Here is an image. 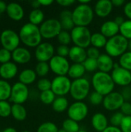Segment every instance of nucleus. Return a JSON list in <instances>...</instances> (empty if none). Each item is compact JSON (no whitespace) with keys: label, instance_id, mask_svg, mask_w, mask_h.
<instances>
[{"label":"nucleus","instance_id":"obj_1","mask_svg":"<svg viewBox=\"0 0 131 132\" xmlns=\"http://www.w3.org/2000/svg\"><path fill=\"white\" fill-rule=\"evenodd\" d=\"M20 40L29 47H37L42 43V35L39 27L30 22L22 26L19 31Z\"/></svg>","mask_w":131,"mask_h":132},{"label":"nucleus","instance_id":"obj_2","mask_svg":"<svg viewBox=\"0 0 131 132\" xmlns=\"http://www.w3.org/2000/svg\"><path fill=\"white\" fill-rule=\"evenodd\" d=\"M92 86L94 91L105 97L113 92L115 84L110 73L98 71L92 77Z\"/></svg>","mask_w":131,"mask_h":132},{"label":"nucleus","instance_id":"obj_3","mask_svg":"<svg viewBox=\"0 0 131 132\" xmlns=\"http://www.w3.org/2000/svg\"><path fill=\"white\" fill-rule=\"evenodd\" d=\"M75 26L87 27L93 20L94 10L90 5L79 4L72 12Z\"/></svg>","mask_w":131,"mask_h":132},{"label":"nucleus","instance_id":"obj_4","mask_svg":"<svg viewBox=\"0 0 131 132\" xmlns=\"http://www.w3.org/2000/svg\"><path fill=\"white\" fill-rule=\"evenodd\" d=\"M129 40L120 34L108 39L105 46L106 53L112 58L120 57L128 50Z\"/></svg>","mask_w":131,"mask_h":132},{"label":"nucleus","instance_id":"obj_5","mask_svg":"<svg viewBox=\"0 0 131 132\" xmlns=\"http://www.w3.org/2000/svg\"><path fill=\"white\" fill-rule=\"evenodd\" d=\"M90 90V81L87 79L83 77L72 81L69 94L71 97L75 100V101H83L89 96Z\"/></svg>","mask_w":131,"mask_h":132},{"label":"nucleus","instance_id":"obj_6","mask_svg":"<svg viewBox=\"0 0 131 132\" xmlns=\"http://www.w3.org/2000/svg\"><path fill=\"white\" fill-rule=\"evenodd\" d=\"M72 42L74 46H77L84 49L90 47L92 34L90 30L85 26H75L70 31Z\"/></svg>","mask_w":131,"mask_h":132},{"label":"nucleus","instance_id":"obj_7","mask_svg":"<svg viewBox=\"0 0 131 132\" xmlns=\"http://www.w3.org/2000/svg\"><path fill=\"white\" fill-rule=\"evenodd\" d=\"M39 30L42 38L50 39L57 37L63 30V28L59 20L53 18L45 20L40 25Z\"/></svg>","mask_w":131,"mask_h":132},{"label":"nucleus","instance_id":"obj_8","mask_svg":"<svg viewBox=\"0 0 131 132\" xmlns=\"http://www.w3.org/2000/svg\"><path fill=\"white\" fill-rule=\"evenodd\" d=\"M72 81L68 76H56L52 80L51 90L57 97H65L70 92Z\"/></svg>","mask_w":131,"mask_h":132},{"label":"nucleus","instance_id":"obj_9","mask_svg":"<svg viewBox=\"0 0 131 132\" xmlns=\"http://www.w3.org/2000/svg\"><path fill=\"white\" fill-rule=\"evenodd\" d=\"M89 108L83 101H75L71 104L67 110L69 118L76 122L83 121L88 115Z\"/></svg>","mask_w":131,"mask_h":132},{"label":"nucleus","instance_id":"obj_10","mask_svg":"<svg viewBox=\"0 0 131 132\" xmlns=\"http://www.w3.org/2000/svg\"><path fill=\"white\" fill-rule=\"evenodd\" d=\"M50 70L56 76H67L70 64L67 58L55 55L49 62Z\"/></svg>","mask_w":131,"mask_h":132},{"label":"nucleus","instance_id":"obj_11","mask_svg":"<svg viewBox=\"0 0 131 132\" xmlns=\"http://www.w3.org/2000/svg\"><path fill=\"white\" fill-rule=\"evenodd\" d=\"M0 41L4 49L13 52L19 47L20 38L19 35L12 29L4 30L0 36Z\"/></svg>","mask_w":131,"mask_h":132},{"label":"nucleus","instance_id":"obj_12","mask_svg":"<svg viewBox=\"0 0 131 132\" xmlns=\"http://www.w3.org/2000/svg\"><path fill=\"white\" fill-rule=\"evenodd\" d=\"M125 100L120 92L113 91L104 97L103 106L109 111H116L121 108Z\"/></svg>","mask_w":131,"mask_h":132},{"label":"nucleus","instance_id":"obj_13","mask_svg":"<svg viewBox=\"0 0 131 132\" xmlns=\"http://www.w3.org/2000/svg\"><path fill=\"white\" fill-rule=\"evenodd\" d=\"M29 97L28 87L20 82L15 83L12 87L10 101L14 104H22L25 103Z\"/></svg>","mask_w":131,"mask_h":132},{"label":"nucleus","instance_id":"obj_14","mask_svg":"<svg viewBox=\"0 0 131 132\" xmlns=\"http://www.w3.org/2000/svg\"><path fill=\"white\" fill-rule=\"evenodd\" d=\"M54 46L47 42L40 43L35 51V56L39 62H49L50 60L55 56Z\"/></svg>","mask_w":131,"mask_h":132},{"label":"nucleus","instance_id":"obj_15","mask_svg":"<svg viewBox=\"0 0 131 132\" xmlns=\"http://www.w3.org/2000/svg\"><path fill=\"white\" fill-rule=\"evenodd\" d=\"M112 79L115 84V85H118L120 87H127L131 84V72L119 67L117 68H114L111 72Z\"/></svg>","mask_w":131,"mask_h":132},{"label":"nucleus","instance_id":"obj_16","mask_svg":"<svg viewBox=\"0 0 131 132\" xmlns=\"http://www.w3.org/2000/svg\"><path fill=\"white\" fill-rule=\"evenodd\" d=\"M113 5L110 0H99L97 2L94 6V13L100 17L105 18L107 17L113 10Z\"/></svg>","mask_w":131,"mask_h":132},{"label":"nucleus","instance_id":"obj_17","mask_svg":"<svg viewBox=\"0 0 131 132\" xmlns=\"http://www.w3.org/2000/svg\"><path fill=\"white\" fill-rule=\"evenodd\" d=\"M69 58L73 63H83V62L87 59L86 49L73 46L70 47Z\"/></svg>","mask_w":131,"mask_h":132},{"label":"nucleus","instance_id":"obj_18","mask_svg":"<svg viewBox=\"0 0 131 132\" xmlns=\"http://www.w3.org/2000/svg\"><path fill=\"white\" fill-rule=\"evenodd\" d=\"M100 32L107 39H110L119 34L120 26L114 22V20H108L102 24Z\"/></svg>","mask_w":131,"mask_h":132},{"label":"nucleus","instance_id":"obj_19","mask_svg":"<svg viewBox=\"0 0 131 132\" xmlns=\"http://www.w3.org/2000/svg\"><path fill=\"white\" fill-rule=\"evenodd\" d=\"M98 70L100 72L107 73L112 72L114 67V61L111 56L107 53L100 54V57L97 59Z\"/></svg>","mask_w":131,"mask_h":132},{"label":"nucleus","instance_id":"obj_20","mask_svg":"<svg viewBox=\"0 0 131 132\" xmlns=\"http://www.w3.org/2000/svg\"><path fill=\"white\" fill-rule=\"evenodd\" d=\"M91 125L97 131L103 132L109 126V121L104 114L96 113L91 118Z\"/></svg>","mask_w":131,"mask_h":132},{"label":"nucleus","instance_id":"obj_21","mask_svg":"<svg viewBox=\"0 0 131 132\" xmlns=\"http://www.w3.org/2000/svg\"><path fill=\"white\" fill-rule=\"evenodd\" d=\"M31 57L32 56L30 52L23 47H18L12 53V58L13 60L19 64H25L29 63L31 60Z\"/></svg>","mask_w":131,"mask_h":132},{"label":"nucleus","instance_id":"obj_22","mask_svg":"<svg viewBox=\"0 0 131 132\" xmlns=\"http://www.w3.org/2000/svg\"><path fill=\"white\" fill-rule=\"evenodd\" d=\"M6 12L8 17L15 21H19L24 16V10L22 7L16 2H11L8 4Z\"/></svg>","mask_w":131,"mask_h":132},{"label":"nucleus","instance_id":"obj_23","mask_svg":"<svg viewBox=\"0 0 131 132\" xmlns=\"http://www.w3.org/2000/svg\"><path fill=\"white\" fill-rule=\"evenodd\" d=\"M59 20L62 26L63 30L71 31L75 27V24L73 19V14H72V12L69 10L65 9L62 11L59 14Z\"/></svg>","mask_w":131,"mask_h":132},{"label":"nucleus","instance_id":"obj_24","mask_svg":"<svg viewBox=\"0 0 131 132\" xmlns=\"http://www.w3.org/2000/svg\"><path fill=\"white\" fill-rule=\"evenodd\" d=\"M18 72V67L15 63L8 62L2 64L0 67V76L5 79L8 80L13 78Z\"/></svg>","mask_w":131,"mask_h":132},{"label":"nucleus","instance_id":"obj_25","mask_svg":"<svg viewBox=\"0 0 131 132\" xmlns=\"http://www.w3.org/2000/svg\"><path fill=\"white\" fill-rule=\"evenodd\" d=\"M86 72V71L83 63H73L69 70L68 77L71 79H73V80L80 79L83 77Z\"/></svg>","mask_w":131,"mask_h":132},{"label":"nucleus","instance_id":"obj_26","mask_svg":"<svg viewBox=\"0 0 131 132\" xmlns=\"http://www.w3.org/2000/svg\"><path fill=\"white\" fill-rule=\"evenodd\" d=\"M36 76L37 74L35 70L31 69H25L20 73L19 76V80L20 83L27 86L28 84H31L35 82Z\"/></svg>","mask_w":131,"mask_h":132},{"label":"nucleus","instance_id":"obj_27","mask_svg":"<svg viewBox=\"0 0 131 132\" xmlns=\"http://www.w3.org/2000/svg\"><path fill=\"white\" fill-rule=\"evenodd\" d=\"M69 107V101L66 97H56L52 104L53 110L56 113H63L67 111Z\"/></svg>","mask_w":131,"mask_h":132},{"label":"nucleus","instance_id":"obj_28","mask_svg":"<svg viewBox=\"0 0 131 132\" xmlns=\"http://www.w3.org/2000/svg\"><path fill=\"white\" fill-rule=\"evenodd\" d=\"M107 40L108 39L105 36H103L101 32H94L93 34H92L91 36L90 45L100 50V48L103 47L105 48Z\"/></svg>","mask_w":131,"mask_h":132},{"label":"nucleus","instance_id":"obj_29","mask_svg":"<svg viewBox=\"0 0 131 132\" xmlns=\"http://www.w3.org/2000/svg\"><path fill=\"white\" fill-rule=\"evenodd\" d=\"M12 115L15 120L22 121L26 118L27 111L22 104H14L12 105Z\"/></svg>","mask_w":131,"mask_h":132},{"label":"nucleus","instance_id":"obj_30","mask_svg":"<svg viewBox=\"0 0 131 132\" xmlns=\"http://www.w3.org/2000/svg\"><path fill=\"white\" fill-rule=\"evenodd\" d=\"M29 19L30 23L38 26V25H40L44 22V13L39 9H33L29 13Z\"/></svg>","mask_w":131,"mask_h":132},{"label":"nucleus","instance_id":"obj_31","mask_svg":"<svg viewBox=\"0 0 131 132\" xmlns=\"http://www.w3.org/2000/svg\"><path fill=\"white\" fill-rule=\"evenodd\" d=\"M12 92L11 85L5 80H0V101L10 98Z\"/></svg>","mask_w":131,"mask_h":132},{"label":"nucleus","instance_id":"obj_32","mask_svg":"<svg viewBox=\"0 0 131 132\" xmlns=\"http://www.w3.org/2000/svg\"><path fill=\"white\" fill-rule=\"evenodd\" d=\"M63 129L66 132H79L81 130L79 122H76L69 118L63 121Z\"/></svg>","mask_w":131,"mask_h":132},{"label":"nucleus","instance_id":"obj_33","mask_svg":"<svg viewBox=\"0 0 131 132\" xmlns=\"http://www.w3.org/2000/svg\"><path fill=\"white\" fill-rule=\"evenodd\" d=\"M39 98H40V101H42V103H43L44 104H46V105H49V104H53L55 99L56 98V96L53 92L52 90H49L41 92Z\"/></svg>","mask_w":131,"mask_h":132},{"label":"nucleus","instance_id":"obj_34","mask_svg":"<svg viewBox=\"0 0 131 132\" xmlns=\"http://www.w3.org/2000/svg\"><path fill=\"white\" fill-rule=\"evenodd\" d=\"M119 64L121 67L131 72V51H127L119 58Z\"/></svg>","mask_w":131,"mask_h":132},{"label":"nucleus","instance_id":"obj_35","mask_svg":"<svg viewBox=\"0 0 131 132\" xmlns=\"http://www.w3.org/2000/svg\"><path fill=\"white\" fill-rule=\"evenodd\" d=\"M120 34L126 38L127 40L131 39V20H125L120 26Z\"/></svg>","mask_w":131,"mask_h":132},{"label":"nucleus","instance_id":"obj_36","mask_svg":"<svg viewBox=\"0 0 131 132\" xmlns=\"http://www.w3.org/2000/svg\"><path fill=\"white\" fill-rule=\"evenodd\" d=\"M50 70L49 64L46 62H39L36 66V73L39 77L46 76Z\"/></svg>","mask_w":131,"mask_h":132},{"label":"nucleus","instance_id":"obj_37","mask_svg":"<svg viewBox=\"0 0 131 132\" xmlns=\"http://www.w3.org/2000/svg\"><path fill=\"white\" fill-rule=\"evenodd\" d=\"M59 130V129L55 123L51 121H46L39 126L37 132H58Z\"/></svg>","mask_w":131,"mask_h":132},{"label":"nucleus","instance_id":"obj_38","mask_svg":"<svg viewBox=\"0 0 131 132\" xmlns=\"http://www.w3.org/2000/svg\"><path fill=\"white\" fill-rule=\"evenodd\" d=\"M56 38L60 45L69 46V44L72 42L71 34L70 32H69V31L62 30Z\"/></svg>","mask_w":131,"mask_h":132},{"label":"nucleus","instance_id":"obj_39","mask_svg":"<svg viewBox=\"0 0 131 132\" xmlns=\"http://www.w3.org/2000/svg\"><path fill=\"white\" fill-rule=\"evenodd\" d=\"M103 99H104V96L94 90L89 95V101L92 105L94 106H98L101 104H103Z\"/></svg>","mask_w":131,"mask_h":132},{"label":"nucleus","instance_id":"obj_40","mask_svg":"<svg viewBox=\"0 0 131 132\" xmlns=\"http://www.w3.org/2000/svg\"><path fill=\"white\" fill-rule=\"evenodd\" d=\"M83 66L87 72H95L97 70H98V63H97V60L92 59V58H88L83 62Z\"/></svg>","mask_w":131,"mask_h":132},{"label":"nucleus","instance_id":"obj_41","mask_svg":"<svg viewBox=\"0 0 131 132\" xmlns=\"http://www.w3.org/2000/svg\"><path fill=\"white\" fill-rule=\"evenodd\" d=\"M12 114V106L6 101H0V117L7 118Z\"/></svg>","mask_w":131,"mask_h":132},{"label":"nucleus","instance_id":"obj_42","mask_svg":"<svg viewBox=\"0 0 131 132\" xmlns=\"http://www.w3.org/2000/svg\"><path fill=\"white\" fill-rule=\"evenodd\" d=\"M52 87V81L47 78H42L37 83V88L41 91H46L51 90Z\"/></svg>","mask_w":131,"mask_h":132},{"label":"nucleus","instance_id":"obj_43","mask_svg":"<svg viewBox=\"0 0 131 132\" xmlns=\"http://www.w3.org/2000/svg\"><path fill=\"white\" fill-rule=\"evenodd\" d=\"M124 118V115L120 111H117V112H115L114 114H113V115L110 117V122L112 126L120 128Z\"/></svg>","mask_w":131,"mask_h":132},{"label":"nucleus","instance_id":"obj_44","mask_svg":"<svg viewBox=\"0 0 131 132\" xmlns=\"http://www.w3.org/2000/svg\"><path fill=\"white\" fill-rule=\"evenodd\" d=\"M120 128L122 132H131V116H124Z\"/></svg>","mask_w":131,"mask_h":132},{"label":"nucleus","instance_id":"obj_45","mask_svg":"<svg viewBox=\"0 0 131 132\" xmlns=\"http://www.w3.org/2000/svg\"><path fill=\"white\" fill-rule=\"evenodd\" d=\"M12 59V53L8 50L4 48L0 49V63L2 64L8 63Z\"/></svg>","mask_w":131,"mask_h":132},{"label":"nucleus","instance_id":"obj_46","mask_svg":"<svg viewBox=\"0 0 131 132\" xmlns=\"http://www.w3.org/2000/svg\"><path fill=\"white\" fill-rule=\"evenodd\" d=\"M86 53H87L88 58H92V59H95V60H97L100 56V50L96 47H93V46H90L89 48H87Z\"/></svg>","mask_w":131,"mask_h":132},{"label":"nucleus","instance_id":"obj_47","mask_svg":"<svg viewBox=\"0 0 131 132\" xmlns=\"http://www.w3.org/2000/svg\"><path fill=\"white\" fill-rule=\"evenodd\" d=\"M69 50H70V48L69 47V46L59 45V46L57 47L56 53H57V55H58V56L66 58L67 56H69Z\"/></svg>","mask_w":131,"mask_h":132},{"label":"nucleus","instance_id":"obj_48","mask_svg":"<svg viewBox=\"0 0 131 132\" xmlns=\"http://www.w3.org/2000/svg\"><path fill=\"white\" fill-rule=\"evenodd\" d=\"M120 110L124 116H131V103L125 101Z\"/></svg>","mask_w":131,"mask_h":132},{"label":"nucleus","instance_id":"obj_49","mask_svg":"<svg viewBox=\"0 0 131 132\" xmlns=\"http://www.w3.org/2000/svg\"><path fill=\"white\" fill-rule=\"evenodd\" d=\"M121 94L123 95L125 101H129L131 100V87L130 86H127V87H124L122 90V91L120 92Z\"/></svg>","mask_w":131,"mask_h":132},{"label":"nucleus","instance_id":"obj_50","mask_svg":"<svg viewBox=\"0 0 131 132\" xmlns=\"http://www.w3.org/2000/svg\"><path fill=\"white\" fill-rule=\"evenodd\" d=\"M124 12L125 15L128 18V19L131 20V2L125 3L124 6Z\"/></svg>","mask_w":131,"mask_h":132},{"label":"nucleus","instance_id":"obj_51","mask_svg":"<svg viewBox=\"0 0 131 132\" xmlns=\"http://www.w3.org/2000/svg\"><path fill=\"white\" fill-rule=\"evenodd\" d=\"M56 2L60 5L63 7H67L73 5L75 3V0H57Z\"/></svg>","mask_w":131,"mask_h":132},{"label":"nucleus","instance_id":"obj_52","mask_svg":"<svg viewBox=\"0 0 131 132\" xmlns=\"http://www.w3.org/2000/svg\"><path fill=\"white\" fill-rule=\"evenodd\" d=\"M103 132H122L119 127H115L112 125H109Z\"/></svg>","mask_w":131,"mask_h":132},{"label":"nucleus","instance_id":"obj_53","mask_svg":"<svg viewBox=\"0 0 131 132\" xmlns=\"http://www.w3.org/2000/svg\"><path fill=\"white\" fill-rule=\"evenodd\" d=\"M112 4L113 5V7H120L124 5H125V2L124 0H112Z\"/></svg>","mask_w":131,"mask_h":132},{"label":"nucleus","instance_id":"obj_54","mask_svg":"<svg viewBox=\"0 0 131 132\" xmlns=\"http://www.w3.org/2000/svg\"><path fill=\"white\" fill-rule=\"evenodd\" d=\"M40 5L42 6H48L53 3V0H39Z\"/></svg>","mask_w":131,"mask_h":132},{"label":"nucleus","instance_id":"obj_55","mask_svg":"<svg viewBox=\"0 0 131 132\" xmlns=\"http://www.w3.org/2000/svg\"><path fill=\"white\" fill-rule=\"evenodd\" d=\"M124 21H125V19H124V18L123 16H117V17L115 18V19H114V22H115L119 26H120L124 22Z\"/></svg>","mask_w":131,"mask_h":132},{"label":"nucleus","instance_id":"obj_56","mask_svg":"<svg viewBox=\"0 0 131 132\" xmlns=\"http://www.w3.org/2000/svg\"><path fill=\"white\" fill-rule=\"evenodd\" d=\"M6 9H7L6 3L2 1H0V14L4 12L5 11H6Z\"/></svg>","mask_w":131,"mask_h":132},{"label":"nucleus","instance_id":"obj_57","mask_svg":"<svg viewBox=\"0 0 131 132\" xmlns=\"http://www.w3.org/2000/svg\"><path fill=\"white\" fill-rule=\"evenodd\" d=\"M32 6L34 8V9H39V6H41V5H40V4H39V0H36V1L32 2Z\"/></svg>","mask_w":131,"mask_h":132},{"label":"nucleus","instance_id":"obj_58","mask_svg":"<svg viewBox=\"0 0 131 132\" xmlns=\"http://www.w3.org/2000/svg\"><path fill=\"white\" fill-rule=\"evenodd\" d=\"M90 2H91L90 0H79L78 1V2L82 5H89V3Z\"/></svg>","mask_w":131,"mask_h":132},{"label":"nucleus","instance_id":"obj_59","mask_svg":"<svg viewBox=\"0 0 131 132\" xmlns=\"http://www.w3.org/2000/svg\"><path fill=\"white\" fill-rule=\"evenodd\" d=\"M2 132H17L16 131V130L15 129V128H5L4 131Z\"/></svg>","mask_w":131,"mask_h":132},{"label":"nucleus","instance_id":"obj_60","mask_svg":"<svg viewBox=\"0 0 131 132\" xmlns=\"http://www.w3.org/2000/svg\"><path fill=\"white\" fill-rule=\"evenodd\" d=\"M128 50L129 51H131V39L129 40V46H128Z\"/></svg>","mask_w":131,"mask_h":132},{"label":"nucleus","instance_id":"obj_61","mask_svg":"<svg viewBox=\"0 0 131 132\" xmlns=\"http://www.w3.org/2000/svg\"><path fill=\"white\" fill-rule=\"evenodd\" d=\"M58 132H66V131L65 130H63V129L62 128V129H59V131H58Z\"/></svg>","mask_w":131,"mask_h":132},{"label":"nucleus","instance_id":"obj_62","mask_svg":"<svg viewBox=\"0 0 131 132\" xmlns=\"http://www.w3.org/2000/svg\"><path fill=\"white\" fill-rule=\"evenodd\" d=\"M79 132H88V131H85V130H80Z\"/></svg>","mask_w":131,"mask_h":132},{"label":"nucleus","instance_id":"obj_63","mask_svg":"<svg viewBox=\"0 0 131 132\" xmlns=\"http://www.w3.org/2000/svg\"><path fill=\"white\" fill-rule=\"evenodd\" d=\"M22 132H29V131H22Z\"/></svg>","mask_w":131,"mask_h":132}]
</instances>
